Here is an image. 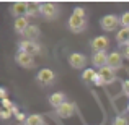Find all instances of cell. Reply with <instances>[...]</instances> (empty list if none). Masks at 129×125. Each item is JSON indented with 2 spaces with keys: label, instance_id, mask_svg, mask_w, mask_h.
I'll return each instance as SVG.
<instances>
[{
  "label": "cell",
  "instance_id": "obj_1",
  "mask_svg": "<svg viewBox=\"0 0 129 125\" xmlns=\"http://www.w3.org/2000/svg\"><path fill=\"white\" fill-rule=\"evenodd\" d=\"M18 50L35 57L36 54L41 52V47H39V44H36V41H26V39H23V41H20V44H18Z\"/></svg>",
  "mask_w": 129,
  "mask_h": 125
},
{
  "label": "cell",
  "instance_id": "obj_2",
  "mask_svg": "<svg viewBox=\"0 0 129 125\" xmlns=\"http://www.w3.org/2000/svg\"><path fill=\"white\" fill-rule=\"evenodd\" d=\"M69 28H70V31H74V33L83 31V29L87 28V18H82V16L72 13V15L69 16Z\"/></svg>",
  "mask_w": 129,
  "mask_h": 125
},
{
  "label": "cell",
  "instance_id": "obj_3",
  "mask_svg": "<svg viewBox=\"0 0 129 125\" xmlns=\"http://www.w3.org/2000/svg\"><path fill=\"white\" fill-rule=\"evenodd\" d=\"M100 25L105 31L110 33V31H114V29L118 28V25H121V21L116 15H105L103 18L100 20Z\"/></svg>",
  "mask_w": 129,
  "mask_h": 125
},
{
  "label": "cell",
  "instance_id": "obj_4",
  "mask_svg": "<svg viewBox=\"0 0 129 125\" xmlns=\"http://www.w3.org/2000/svg\"><path fill=\"white\" fill-rule=\"evenodd\" d=\"M54 78H56V73L49 68H41L38 72V75H36V80H38V83L41 84V86H49V84H52Z\"/></svg>",
  "mask_w": 129,
  "mask_h": 125
},
{
  "label": "cell",
  "instance_id": "obj_5",
  "mask_svg": "<svg viewBox=\"0 0 129 125\" xmlns=\"http://www.w3.org/2000/svg\"><path fill=\"white\" fill-rule=\"evenodd\" d=\"M123 59H124V55L121 52H111V54H108V63H106V67H110V68H113L114 72L116 70H119L121 67H123Z\"/></svg>",
  "mask_w": 129,
  "mask_h": 125
},
{
  "label": "cell",
  "instance_id": "obj_6",
  "mask_svg": "<svg viewBox=\"0 0 129 125\" xmlns=\"http://www.w3.org/2000/svg\"><path fill=\"white\" fill-rule=\"evenodd\" d=\"M69 65L72 67V68H83V67L87 65V57L83 55V54H79V52H72L69 55Z\"/></svg>",
  "mask_w": 129,
  "mask_h": 125
},
{
  "label": "cell",
  "instance_id": "obj_7",
  "mask_svg": "<svg viewBox=\"0 0 129 125\" xmlns=\"http://www.w3.org/2000/svg\"><path fill=\"white\" fill-rule=\"evenodd\" d=\"M15 60H16V63H18L20 67H23V68H33V67H35V57L29 55V54L20 52V50H18V54H16Z\"/></svg>",
  "mask_w": 129,
  "mask_h": 125
},
{
  "label": "cell",
  "instance_id": "obj_8",
  "mask_svg": "<svg viewBox=\"0 0 129 125\" xmlns=\"http://www.w3.org/2000/svg\"><path fill=\"white\" fill-rule=\"evenodd\" d=\"M56 114L60 119H70V117L75 114V104L74 102H64L60 107L56 109Z\"/></svg>",
  "mask_w": 129,
  "mask_h": 125
},
{
  "label": "cell",
  "instance_id": "obj_9",
  "mask_svg": "<svg viewBox=\"0 0 129 125\" xmlns=\"http://www.w3.org/2000/svg\"><path fill=\"white\" fill-rule=\"evenodd\" d=\"M98 76L105 84H110L116 80V72L110 67H103V68H98Z\"/></svg>",
  "mask_w": 129,
  "mask_h": 125
},
{
  "label": "cell",
  "instance_id": "obj_10",
  "mask_svg": "<svg viewBox=\"0 0 129 125\" xmlns=\"http://www.w3.org/2000/svg\"><path fill=\"white\" fill-rule=\"evenodd\" d=\"M108 46H110V41H108L106 36H96V38L91 41V49L95 52H106Z\"/></svg>",
  "mask_w": 129,
  "mask_h": 125
},
{
  "label": "cell",
  "instance_id": "obj_11",
  "mask_svg": "<svg viewBox=\"0 0 129 125\" xmlns=\"http://www.w3.org/2000/svg\"><path fill=\"white\" fill-rule=\"evenodd\" d=\"M41 15L44 18H54L57 15V5L56 3H51V2H46L41 5Z\"/></svg>",
  "mask_w": 129,
  "mask_h": 125
},
{
  "label": "cell",
  "instance_id": "obj_12",
  "mask_svg": "<svg viewBox=\"0 0 129 125\" xmlns=\"http://www.w3.org/2000/svg\"><path fill=\"white\" fill-rule=\"evenodd\" d=\"M12 13L16 16V18H20V16H26V13H28V2H16L12 5Z\"/></svg>",
  "mask_w": 129,
  "mask_h": 125
},
{
  "label": "cell",
  "instance_id": "obj_13",
  "mask_svg": "<svg viewBox=\"0 0 129 125\" xmlns=\"http://www.w3.org/2000/svg\"><path fill=\"white\" fill-rule=\"evenodd\" d=\"M91 62H93L95 67L103 68V67H106V63H108V54L106 52H95L93 57H91Z\"/></svg>",
  "mask_w": 129,
  "mask_h": 125
},
{
  "label": "cell",
  "instance_id": "obj_14",
  "mask_svg": "<svg viewBox=\"0 0 129 125\" xmlns=\"http://www.w3.org/2000/svg\"><path fill=\"white\" fill-rule=\"evenodd\" d=\"M13 26H15V31H16V33L23 34V33L26 31V28L29 26L28 16H20V18H16V20H15V23H13Z\"/></svg>",
  "mask_w": 129,
  "mask_h": 125
},
{
  "label": "cell",
  "instance_id": "obj_15",
  "mask_svg": "<svg viewBox=\"0 0 129 125\" xmlns=\"http://www.w3.org/2000/svg\"><path fill=\"white\" fill-rule=\"evenodd\" d=\"M82 78H83V81H87V83H96L98 81V70H95V68H85L83 70V73H82Z\"/></svg>",
  "mask_w": 129,
  "mask_h": 125
},
{
  "label": "cell",
  "instance_id": "obj_16",
  "mask_svg": "<svg viewBox=\"0 0 129 125\" xmlns=\"http://www.w3.org/2000/svg\"><path fill=\"white\" fill-rule=\"evenodd\" d=\"M23 38L26 39V41H35V39L39 38V28L36 25H29L28 28H26V31L23 33Z\"/></svg>",
  "mask_w": 129,
  "mask_h": 125
},
{
  "label": "cell",
  "instance_id": "obj_17",
  "mask_svg": "<svg viewBox=\"0 0 129 125\" xmlns=\"http://www.w3.org/2000/svg\"><path fill=\"white\" fill-rule=\"evenodd\" d=\"M64 102H67L66 101V96H64V93H54V94H51L49 96V104L52 107H60Z\"/></svg>",
  "mask_w": 129,
  "mask_h": 125
},
{
  "label": "cell",
  "instance_id": "obj_18",
  "mask_svg": "<svg viewBox=\"0 0 129 125\" xmlns=\"http://www.w3.org/2000/svg\"><path fill=\"white\" fill-rule=\"evenodd\" d=\"M116 41L121 46H127L129 44V28H121L116 34Z\"/></svg>",
  "mask_w": 129,
  "mask_h": 125
},
{
  "label": "cell",
  "instance_id": "obj_19",
  "mask_svg": "<svg viewBox=\"0 0 129 125\" xmlns=\"http://www.w3.org/2000/svg\"><path fill=\"white\" fill-rule=\"evenodd\" d=\"M41 5L43 3H38V2H28V13H26V16H38L41 13Z\"/></svg>",
  "mask_w": 129,
  "mask_h": 125
},
{
  "label": "cell",
  "instance_id": "obj_20",
  "mask_svg": "<svg viewBox=\"0 0 129 125\" xmlns=\"http://www.w3.org/2000/svg\"><path fill=\"white\" fill-rule=\"evenodd\" d=\"M25 125H43V117L39 114H33V115H29L26 119Z\"/></svg>",
  "mask_w": 129,
  "mask_h": 125
},
{
  "label": "cell",
  "instance_id": "obj_21",
  "mask_svg": "<svg viewBox=\"0 0 129 125\" xmlns=\"http://www.w3.org/2000/svg\"><path fill=\"white\" fill-rule=\"evenodd\" d=\"M119 21H121V25H123V28H129V12H126V13L121 15Z\"/></svg>",
  "mask_w": 129,
  "mask_h": 125
},
{
  "label": "cell",
  "instance_id": "obj_22",
  "mask_svg": "<svg viewBox=\"0 0 129 125\" xmlns=\"http://www.w3.org/2000/svg\"><path fill=\"white\" fill-rule=\"evenodd\" d=\"M2 106H3V109H7V110H13L15 109V106L12 104V101L7 97V99H2Z\"/></svg>",
  "mask_w": 129,
  "mask_h": 125
},
{
  "label": "cell",
  "instance_id": "obj_23",
  "mask_svg": "<svg viewBox=\"0 0 129 125\" xmlns=\"http://www.w3.org/2000/svg\"><path fill=\"white\" fill-rule=\"evenodd\" d=\"M113 125H129V122H127L126 117H116L114 122H113Z\"/></svg>",
  "mask_w": 129,
  "mask_h": 125
},
{
  "label": "cell",
  "instance_id": "obj_24",
  "mask_svg": "<svg viewBox=\"0 0 129 125\" xmlns=\"http://www.w3.org/2000/svg\"><path fill=\"white\" fill-rule=\"evenodd\" d=\"M74 13H75V15H79V16H82V18H85V8H82V7H77L75 10H74Z\"/></svg>",
  "mask_w": 129,
  "mask_h": 125
},
{
  "label": "cell",
  "instance_id": "obj_25",
  "mask_svg": "<svg viewBox=\"0 0 129 125\" xmlns=\"http://www.w3.org/2000/svg\"><path fill=\"white\" fill-rule=\"evenodd\" d=\"M12 115H13V112H12V110H7V109H3V110H2V119H3V120L10 119Z\"/></svg>",
  "mask_w": 129,
  "mask_h": 125
},
{
  "label": "cell",
  "instance_id": "obj_26",
  "mask_svg": "<svg viewBox=\"0 0 129 125\" xmlns=\"http://www.w3.org/2000/svg\"><path fill=\"white\" fill-rule=\"evenodd\" d=\"M123 91L126 94H129V80H124L123 81Z\"/></svg>",
  "mask_w": 129,
  "mask_h": 125
},
{
  "label": "cell",
  "instance_id": "obj_27",
  "mask_svg": "<svg viewBox=\"0 0 129 125\" xmlns=\"http://www.w3.org/2000/svg\"><path fill=\"white\" fill-rule=\"evenodd\" d=\"M123 55H124V59H127V60H129V44L123 47Z\"/></svg>",
  "mask_w": 129,
  "mask_h": 125
},
{
  "label": "cell",
  "instance_id": "obj_28",
  "mask_svg": "<svg viewBox=\"0 0 129 125\" xmlns=\"http://www.w3.org/2000/svg\"><path fill=\"white\" fill-rule=\"evenodd\" d=\"M15 117H16V120H20V122H23V120L26 122V119H25V114H23V112H18Z\"/></svg>",
  "mask_w": 129,
  "mask_h": 125
},
{
  "label": "cell",
  "instance_id": "obj_29",
  "mask_svg": "<svg viewBox=\"0 0 129 125\" xmlns=\"http://www.w3.org/2000/svg\"><path fill=\"white\" fill-rule=\"evenodd\" d=\"M0 96H2V99H7V89H5V88L0 89Z\"/></svg>",
  "mask_w": 129,
  "mask_h": 125
},
{
  "label": "cell",
  "instance_id": "obj_30",
  "mask_svg": "<svg viewBox=\"0 0 129 125\" xmlns=\"http://www.w3.org/2000/svg\"><path fill=\"white\" fill-rule=\"evenodd\" d=\"M127 112H129V106H127Z\"/></svg>",
  "mask_w": 129,
  "mask_h": 125
}]
</instances>
